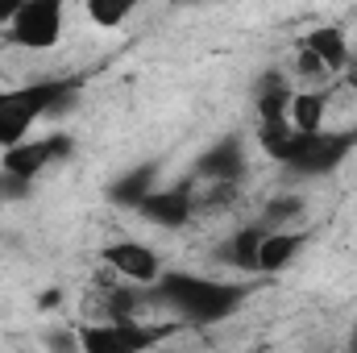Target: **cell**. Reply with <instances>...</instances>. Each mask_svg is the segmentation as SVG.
I'll list each match as a JSON object with an SVG mask.
<instances>
[{"mask_svg": "<svg viewBox=\"0 0 357 353\" xmlns=\"http://www.w3.org/2000/svg\"><path fill=\"white\" fill-rule=\"evenodd\" d=\"M100 262L112 270V278H121V283H129V287H146V291H154L158 278L167 274L162 254H158L154 246H146V241H133V237L108 241V246L100 250Z\"/></svg>", "mask_w": 357, "mask_h": 353, "instance_id": "52a82bcc", "label": "cell"}, {"mask_svg": "<svg viewBox=\"0 0 357 353\" xmlns=\"http://www.w3.org/2000/svg\"><path fill=\"white\" fill-rule=\"evenodd\" d=\"M303 216H307V200H303L299 191H287V195H270L266 204H262L258 225H262L266 233H282V229H295Z\"/></svg>", "mask_w": 357, "mask_h": 353, "instance_id": "9a60e30c", "label": "cell"}, {"mask_svg": "<svg viewBox=\"0 0 357 353\" xmlns=\"http://www.w3.org/2000/svg\"><path fill=\"white\" fill-rule=\"evenodd\" d=\"M312 241V233L303 229H282V233H266L262 250H258V274H278L303 254V246Z\"/></svg>", "mask_w": 357, "mask_h": 353, "instance_id": "4fadbf2b", "label": "cell"}, {"mask_svg": "<svg viewBox=\"0 0 357 353\" xmlns=\"http://www.w3.org/2000/svg\"><path fill=\"white\" fill-rule=\"evenodd\" d=\"M299 46L303 50H312L333 75H341V71H349L354 67V46H349V38L337 29V25H316L312 33H303L299 38Z\"/></svg>", "mask_w": 357, "mask_h": 353, "instance_id": "8fae6325", "label": "cell"}, {"mask_svg": "<svg viewBox=\"0 0 357 353\" xmlns=\"http://www.w3.org/2000/svg\"><path fill=\"white\" fill-rule=\"evenodd\" d=\"M71 154H75V137H71V133H38V137L21 142V146H13V150H4V154H0L4 195L29 191L50 167L67 163Z\"/></svg>", "mask_w": 357, "mask_h": 353, "instance_id": "277c9868", "label": "cell"}, {"mask_svg": "<svg viewBox=\"0 0 357 353\" xmlns=\"http://www.w3.org/2000/svg\"><path fill=\"white\" fill-rule=\"evenodd\" d=\"M354 67H357V46H354Z\"/></svg>", "mask_w": 357, "mask_h": 353, "instance_id": "603a6c76", "label": "cell"}, {"mask_svg": "<svg viewBox=\"0 0 357 353\" xmlns=\"http://www.w3.org/2000/svg\"><path fill=\"white\" fill-rule=\"evenodd\" d=\"M133 13H137V4H129V0H88L84 4V17L104 33H116L121 25H129Z\"/></svg>", "mask_w": 357, "mask_h": 353, "instance_id": "ac0fdd59", "label": "cell"}, {"mask_svg": "<svg viewBox=\"0 0 357 353\" xmlns=\"http://www.w3.org/2000/svg\"><path fill=\"white\" fill-rule=\"evenodd\" d=\"M328 108H333V88H295L287 125L299 133H324L328 129Z\"/></svg>", "mask_w": 357, "mask_h": 353, "instance_id": "7c38bea8", "label": "cell"}, {"mask_svg": "<svg viewBox=\"0 0 357 353\" xmlns=\"http://www.w3.org/2000/svg\"><path fill=\"white\" fill-rule=\"evenodd\" d=\"M262 237H266V229H262V225H245V229L229 233V241L220 246V258L233 266V270L258 274V250H262Z\"/></svg>", "mask_w": 357, "mask_h": 353, "instance_id": "5bb4252c", "label": "cell"}, {"mask_svg": "<svg viewBox=\"0 0 357 353\" xmlns=\"http://www.w3.org/2000/svg\"><path fill=\"white\" fill-rule=\"evenodd\" d=\"M237 200H241V187H237V183H191L195 216H220V212H233Z\"/></svg>", "mask_w": 357, "mask_h": 353, "instance_id": "e0dca14e", "label": "cell"}, {"mask_svg": "<svg viewBox=\"0 0 357 353\" xmlns=\"http://www.w3.org/2000/svg\"><path fill=\"white\" fill-rule=\"evenodd\" d=\"M75 100H79V80H71V75H50V80H33V84L0 88V154L29 142L38 121L67 112Z\"/></svg>", "mask_w": 357, "mask_h": 353, "instance_id": "3957f363", "label": "cell"}, {"mask_svg": "<svg viewBox=\"0 0 357 353\" xmlns=\"http://www.w3.org/2000/svg\"><path fill=\"white\" fill-rule=\"evenodd\" d=\"M258 146H262V154L270 163H278L291 179H324L354 154L357 129L299 133L282 121V125H258Z\"/></svg>", "mask_w": 357, "mask_h": 353, "instance_id": "7a4b0ae2", "label": "cell"}, {"mask_svg": "<svg viewBox=\"0 0 357 353\" xmlns=\"http://www.w3.org/2000/svg\"><path fill=\"white\" fill-rule=\"evenodd\" d=\"M150 191H158V167H133L108 187L112 204H121V208H137Z\"/></svg>", "mask_w": 357, "mask_h": 353, "instance_id": "2e32d148", "label": "cell"}, {"mask_svg": "<svg viewBox=\"0 0 357 353\" xmlns=\"http://www.w3.org/2000/svg\"><path fill=\"white\" fill-rule=\"evenodd\" d=\"M0 195H4V175H0Z\"/></svg>", "mask_w": 357, "mask_h": 353, "instance_id": "7402d4cb", "label": "cell"}, {"mask_svg": "<svg viewBox=\"0 0 357 353\" xmlns=\"http://www.w3.org/2000/svg\"><path fill=\"white\" fill-rule=\"evenodd\" d=\"M42 345L46 353H79V329H50Z\"/></svg>", "mask_w": 357, "mask_h": 353, "instance_id": "d6986e66", "label": "cell"}, {"mask_svg": "<svg viewBox=\"0 0 357 353\" xmlns=\"http://www.w3.org/2000/svg\"><path fill=\"white\" fill-rule=\"evenodd\" d=\"M295 100V84L282 71H266L254 88V108H258V125H282Z\"/></svg>", "mask_w": 357, "mask_h": 353, "instance_id": "30bf717a", "label": "cell"}, {"mask_svg": "<svg viewBox=\"0 0 357 353\" xmlns=\"http://www.w3.org/2000/svg\"><path fill=\"white\" fill-rule=\"evenodd\" d=\"M63 33H67V8L59 0H21L17 17L4 29V42L17 50L42 54V50H54Z\"/></svg>", "mask_w": 357, "mask_h": 353, "instance_id": "8992f818", "label": "cell"}, {"mask_svg": "<svg viewBox=\"0 0 357 353\" xmlns=\"http://www.w3.org/2000/svg\"><path fill=\"white\" fill-rule=\"evenodd\" d=\"M354 353H357V324H354Z\"/></svg>", "mask_w": 357, "mask_h": 353, "instance_id": "44dd1931", "label": "cell"}, {"mask_svg": "<svg viewBox=\"0 0 357 353\" xmlns=\"http://www.w3.org/2000/svg\"><path fill=\"white\" fill-rule=\"evenodd\" d=\"M175 333V320L146 324V320H91L79 324V353H150Z\"/></svg>", "mask_w": 357, "mask_h": 353, "instance_id": "5b68a950", "label": "cell"}, {"mask_svg": "<svg viewBox=\"0 0 357 353\" xmlns=\"http://www.w3.org/2000/svg\"><path fill=\"white\" fill-rule=\"evenodd\" d=\"M137 216L146 220V225H154V229H183V225H191L195 220V204H191V183H183V187H158V191H150L142 204H137Z\"/></svg>", "mask_w": 357, "mask_h": 353, "instance_id": "9c48e42d", "label": "cell"}, {"mask_svg": "<svg viewBox=\"0 0 357 353\" xmlns=\"http://www.w3.org/2000/svg\"><path fill=\"white\" fill-rule=\"evenodd\" d=\"M245 175H250V154H245V142L237 133L212 142L195 163V183H237L241 187Z\"/></svg>", "mask_w": 357, "mask_h": 353, "instance_id": "ba28073f", "label": "cell"}, {"mask_svg": "<svg viewBox=\"0 0 357 353\" xmlns=\"http://www.w3.org/2000/svg\"><path fill=\"white\" fill-rule=\"evenodd\" d=\"M154 308H162L175 324H220L229 316L241 312L245 303V287L241 283H225L212 274H195V270H167L158 278V287L150 291Z\"/></svg>", "mask_w": 357, "mask_h": 353, "instance_id": "6da1fadb", "label": "cell"}, {"mask_svg": "<svg viewBox=\"0 0 357 353\" xmlns=\"http://www.w3.org/2000/svg\"><path fill=\"white\" fill-rule=\"evenodd\" d=\"M59 303H63V291H42V295H38V308H42V312H46V308H59Z\"/></svg>", "mask_w": 357, "mask_h": 353, "instance_id": "ffe728a7", "label": "cell"}]
</instances>
